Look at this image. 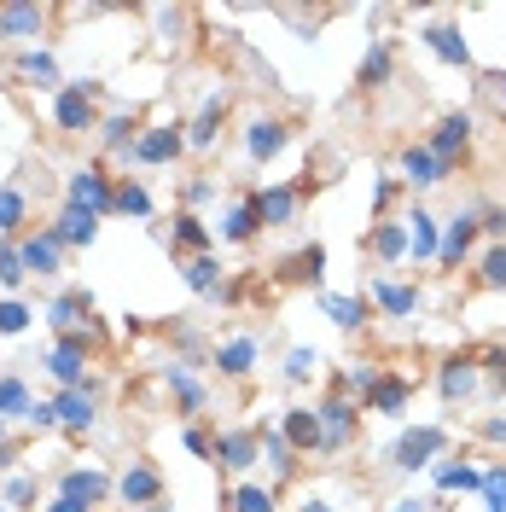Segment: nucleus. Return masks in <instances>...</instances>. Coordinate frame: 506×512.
Returning a JSON list of instances; mask_svg holds the SVG:
<instances>
[{"mask_svg": "<svg viewBox=\"0 0 506 512\" xmlns=\"http://www.w3.org/2000/svg\"><path fill=\"white\" fill-rule=\"evenodd\" d=\"M64 204H70V210H88V216H111V210H117V181H111L99 163H82V169H70V181H64Z\"/></svg>", "mask_w": 506, "mask_h": 512, "instance_id": "nucleus-1", "label": "nucleus"}, {"mask_svg": "<svg viewBox=\"0 0 506 512\" xmlns=\"http://www.w3.org/2000/svg\"><path fill=\"white\" fill-rule=\"evenodd\" d=\"M448 454V431L443 425H413L402 431L396 443H390V466H402V472H425V466H437Z\"/></svg>", "mask_w": 506, "mask_h": 512, "instance_id": "nucleus-2", "label": "nucleus"}, {"mask_svg": "<svg viewBox=\"0 0 506 512\" xmlns=\"http://www.w3.org/2000/svg\"><path fill=\"white\" fill-rule=\"evenodd\" d=\"M355 425H361V402H349L344 390H332L320 402V454H344L355 443Z\"/></svg>", "mask_w": 506, "mask_h": 512, "instance_id": "nucleus-3", "label": "nucleus"}, {"mask_svg": "<svg viewBox=\"0 0 506 512\" xmlns=\"http://www.w3.org/2000/svg\"><path fill=\"white\" fill-rule=\"evenodd\" d=\"M94 94H99V82H70V88H53V123H59L64 134H88V128L99 123Z\"/></svg>", "mask_w": 506, "mask_h": 512, "instance_id": "nucleus-4", "label": "nucleus"}, {"mask_svg": "<svg viewBox=\"0 0 506 512\" xmlns=\"http://www.w3.org/2000/svg\"><path fill=\"white\" fill-rule=\"evenodd\" d=\"M477 390H483V361H477L472 350L448 355L443 367H437V396H443L448 408H454V402H472Z\"/></svg>", "mask_w": 506, "mask_h": 512, "instance_id": "nucleus-5", "label": "nucleus"}, {"mask_svg": "<svg viewBox=\"0 0 506 512\" xmlns=\"http://www.w3.org/2000/svg\"><path fill=\"white\" fill-rule=\"evenodd\" d=\"M472 128H477L472 111H448V117H437V128L425 134V146H431V152L448 163V169H454V163L472 152Z\"/></svg>", "mask_w": 506, "mask_h": 512, "instance_id": "nucleus-6", "label": "nucleus"}, {"mask_svg": "<svg viewBox=\"0 0 506 512\" xmlns=\"http://www.w3.org/2000/svg\"><path fill=\"white\" fill-rule=\"evenodd\" d=\"M47 373L59 379V390H82V384H88V332L59 338L53 355H47Z\"/></svg>", "mask_w": 506, "mask_h": 512, "instance_id": "nucleus-7", "label": "nucleus"}, {"mask_svg": "<svg viewBox=\"0 0 506 512\" xmlns=\"http://www.w3.org/2000/svg\"><path fill=\"white\" fill-rule=\"evenodd\" d=\"M448 175H454V169H448V163L437 158V152H431L425 140L402 146V187H408V192H431V187H443Z\"/></svg>", "mask_w": 506, "mask_h": 512, "instance_id": "nucleus-8", "label": "nucleus"}, {"mask_svg": "<svg viewBox=\"0 0 506 512\" xmlns=\"http://www.w3.org/2000/svg\"><path fill=\"white\" fill-rule=\"evenodd\" d=\"M117 501L123 507H158L163 501V472L152 460H128L123 478H117Z\"/></svg>", "mask_w": 506, "mask_h": 512, "instance_id": "nucleus-9", "label": "nucleus"}, {"mask_svg": "<svg viewBox=\"0 0 506 512\" xmlns=\"http://www.w3.org/2000/svg\"><path fill=\"white\" fill-rule=\"evenodd\" d=\"M181 152H187V128L158 123V128H146V134L134 140V152H128V158H134V163H152V169H163V163H175Z\"/></svg>", "mask_w": 506, "mask_h": 512, "instance_id": "nucleus-10", "label": "nucleus"}, {"mask_svg": "<svg viewBox=\"0 0 506 512\" xmlns=\"http://www.w3.org/2000/svg\"><path fill=\"white\" fill-rule=\"evenodd\" d=\"M477 233H483L477 210H454V216H448V227H443V251H437V262H443V268H460V262L472 256Z\"/></svg>", "mask_w": 506, "mask_h": 512, "instance_id": "nucleus-11", "label": "nucleus"}, {"mask_svg": "<svg viewBox=\"0 0 506 512\" xmlns=\"http://www.w3.org/2000/svg\"><path fill=\"white\" fill-rule=\"evenodd\" d=\"M18 251H24V268L41 274V280L64 274V239L53 233V227H41V233H30V239H18Z\"/></svg>", "mask_w": 506, "mask_h": 512, "instance_id": "nucleus-12", "label": "nucleus"}, {"mask_svg": "<svg viewBox=\"0 0 506 512\" xmlns=\"http://www.w3.org/2000/svg\"><path fill=\"white\" fill-rule=\"evenodd\" d=\"M408 222V256L413 262H437V251H443V227H437V216L413 198V210L402 216Z\"/></svg>", "mask_w": 506, "mask_h": 512, "instance_id": "nucleus-13", "label": "nucleus"}, {"mask_svg": "<svg viewBox=\"0 0 506 512\" xmlns=\"http://www.w3.org/2000/svg\"><path fill=\"white\" fill-rule=\"evenodd\" d=\"M256 460H262V431H222L216 437V466H227V472H251Z\"/></svg>", "mask_w": 506, "mask_h": 512, "instance_id": "nucleus-14", "label": "nucleus"}, {"mask_svg": "<svg viewBox=\"0 0 506 512\" xmlns=\"http://www.w3.org/2000/svg\"><path fill=\"white\" fill-rule=\"evenodd\" d=\"M59 495L82 501V507H99L105 495H117V478H105L99 466H70V472L59 478Z\"/></svg>", "mask_w": 506, "mask_h": 512, "instance_id": "nucleus-15", "label": "nucleus"}, {"mask_svg": "<svg viewBox=\"0 0 506 512\" xmlns=\"http://www.w3.org/2000/svg\"><path fill=\"white\" fill-rule=\"evenodd\" d=\"M262 460H268V472H274V495H280L285 483L297 478V466H303V454L280 437V425H262Z\"/></svg>", "mask_w": 506, "mask_h": 512, "instance_id": "nucleus-16", "label": "nucleus"}, {"mask_svg": "<svg viewBox=\"0 0 506 512\" xmlns=\"http://www.w3.org/2000/svg\"><path fill=\"white\" fill-rule=\"evenodd\" d=\"M297 204H303V192L291 187V181L256 187V216H262V227H285L291 216H297Z\"/></svg>", "mask_w": 506, "mask_h": 512, "instance_id": "nucleus-17", "label": "nucleus"}, {"mask_svg": "<svg viewBox=\"0 0 506 512\" xmlns=\"http://www.w3.org/2000/svg\"><path fill=\"white\" fill-rule=\"evenodd\" d=\"M285 140H291V128L280 123V117H256L251 128H245V158L251 163H268L285 152Z\"/></svg>", "mask_w": 506, "mask_h": 512, "instance_id": "nucleus-18", "label": "nucleus"}, {"mask_svg": "<svg viewBox=\"0 0 506 512\" xmlns=\"http://www.w3.org/2000/svg\"><path fill=\"white\" fill-rule=\"evenodd\" d=\"M222 117H227V94H210L204 105H198V117H192V128H187L192 152H210V146L222 140Z\"/></svg>", "mask_w": 506, "mask_h": 512, "instance_id": "nucleus-19", "label": "nucleus"}, {"mask_svg": "<svg viewBox=\"0 0 506 512\" xmlns=\"http://www.w3.org/2000/svg\"><path fill=\"white\" fill-rule=\"evenodd\" d=\"M280 437L297 448V454H320V408H285Z\"/></svg>", "mask_w": 506, "mask_h": 512, "instance_id": "nucleus-20", "label": "nucleus"}, {"mask_svg": "<svg viewBox=\"0 0 506 512\" xmlns=\"http://www.w3.org/2000/svg\"><path fill=\"white\" fill-rule=\"evenodd\" d=\"M53 408H59V425H70V431H88V425L99 419L94 379L82 384V390H59V396H53Z\"/></svg>", "mask_w": 506, "mask_h": 512, "instance_id": "nucleus-21", "label": "nucleus"}, {"mask_svg": "<svg viewBox=\"0 0 506 512\" xmlns=\"http://www.w3.org/2000/svg\"><path fill=\"white\" fill-rule=\"evenodd\" d=\"M256 233H262V216H256V192H245V198H233L222 216V239L227 245H251Z\"/></svg>", "mask_w": 506, "mask_h": 512, "instance_id": "nucleus-22", "label": "nucleus"}, {"mask_svg": "<svg viewBox=\"0 0 506 512\" xmlns=\"http://www.w3.org/2000/svg\"><path fill=\"white\" fill-rule=\"evenodd\" d=\"M367 251L379 256L384 268H390V262H402V256H408V222H396V216L373 222V227H367Z\"/></svg>", "mask_w": 506, "mask_h": 512, "instance_id": "nucleus-23", "label": "nucleus"}, {"mask_svg": "<svg viewBox=\"0 0 506 512\" xmlns=\"http://www.w3.org/2000/svg\"><path fill=\"white\" fill-rule=\"evenodd\" d=\"M88 291H59L53 303H47V326L59 332V338H70V332H82V320H88Z\"/></svg>", "mask_w": 506, "mask_h": 512, "instance_id": "nucleus-24", "label": "nucleus"}, {"mask_svg": "<svg viewBox=\"0 0 506 512\" xmlns=\"http://www.w3.org/2000/svg\"><path fill=\"white\" fill-rule=\"evenodd\" d=\"M425 47H431L443 64L472 70V47H466V30H460V24H431V30H425Z\"/></svg>", "mask_w": 506, "mask_h": 512, "instance_id": "nucleus-25", "label": "nucleus"}, {"mask_svg": "<svg viewBox=\"0 0 506 512\" xmlns=\"http://www.w3.org/2000/svg\"><path fill=\"white\" fill-rule=\"evenodd\" d=\"M373 303H379L390 320H408L413 309H419V286H408V280H373Z\"/></svg>", "mask_w": 506, "mask_h": 512, "instance_id": "nucleus-26", "label": "nucleus"}, {"mask_svg": "<svg viewBox=\"0 0 506 512\" xmlns=\"http://www.w3.org/2000/svg\"><path fill=\"white\" fill-rule=\"evenodd\" d=\"M320 274H326V251H320V245H303V251H291L280 262L285 286H320Z\"/></svg>", "mask_w": 506, "mask_h": 512, "instance_id": "nucleus-27", "label": "nucleus"}, {"mask_svg": "<svg viewBox=\"0 0 506 512\" xmlns=\"http://www.w3.org/2000/svg\"><path fill=\"white\" fill-rule=\"evenodd\" d=\"M408 402H413V384L402 379V373H384V379H379V390L367 396V414L396 419V414H408Z\"/></svg>", "mask_w": 506, "mask_h": 512, "instance_id": "nucleus-28", "label": "nucleus"}, {"mask_svg": "<svg viewBox=\"0 0 506 512\" xmlns=\"http://www.w3.org/2000/svg\"><path fill=\"white\" fill-rule=\"evenodd\" d=\"M216 373L222 379H251V367H256V338H227V344H216Z\"/></svg>", "mask_w": 506, "mask_h": 512, "instance_id": "nucleus-29", "label": "nucleus"}, {"mask_svg": "<svg viewBox=\"0 0 506 512\" xmlns=\"http://www.w3.org/2000/svg\"><path fill=\"white\" fill-rule=\"evenodd\" d=\"M41 24H47V12H41V6H24V0L0 6V35H6V41H35Z\"/></svg>", "mask_w": 506, "mask_h": 512, "instance_id": "nucleus-30", "label": "nucleus"}, {"mask_svg": "<svg viewBox=\"0 0 506 512\" xmlns=\"http://www.w3.org/2000/svg\"><path fill=\"white\" fill-rule=\"evenodd\" d=\"M396 76V47L390 41H367V53H361V70H355V82L361 88H384Z\"/></svg>", "mask_w": 506, "mask_h": 512, "instance_id": "nucleus-31", "label": "nucleus"}, {"mask_svg": "<svg viewBox=\"0 0 506 512\" xmlns=\"http://www.w3.org/2000/svg\"><path fill=\"white\" fill-rule=\"evenodd\" d=\"M320 315L338 320L344 332H361V326H367V297H349V291H320Z\"/></svg>", "mask_w": 506, "mask_h": 512, "instance_id": "nucleus-32", "label": "nucleus"}, {"mask_svg": "<svg viewBox=\"0 0 506 512\" xmlns=\"http://www.w3.org/2000/svg\"><path fill=\"white\" fill-rule=\"evenodd\" d=\"M431 478H437V489H443V495H454V489H460V495H483V472H477L472 460H437V466H431Z\"/></svg>", "mask_w": 506, "mask_h": 512, "instance_id": "nucleus-33", "label": "nucleus"}, {"mask_svg": "<svg viewBox=\"0 0 506 512\" xmlns=\"http://www.w3.org/2000/svg\"><path fill=\"white\" fill-rule=\"evenodd\" d=\"M175 256H181V262H187V256H210V227H204L198 210H181V216H175Z\"/></svg>", "mask_w": 506, "mask_h": 512, "instance_id": "nucleus-34", "label": "nucleus"}, {"mask_svg": "<svg viewBox=\"0 0 506 512\" xmlns=\"http://www.w3.org/2000/svg\"><path fill=\"white\" fill-rule=\"evenodd\" d=\"M181 274H187V291H198V297H222V262H216V256H187Z\"/></svg>", "mask_w": 506, "mask_h": 512, "instance_id": "nucleus-35", "label": "nucleus"}, {"mask_svg": "<svg viewBox=\"0 0 506 512\" xmlns=\"http://www.w3.org/2000/svg\"><path fill=\"white\" fill-rule=\"evenodd\" d=\"M379 379H384V367H379V361H349V373L338 379V390H344L349 402H361V408H367V396L379 390Z\"/></svg>", "mask_w": 506, "mask_h": 512, "instance_id": "nucleus-36", "label": "nucleus"}, {"mask_svg": "<svg viewBox=\"0 0 506 512\" xmlns=\"http://www.w3.org/2000/svg\"><path fill=\"white\" fill-rule=\"evenodd\" d=\"M53 233H59L64 245H94V239H99V216H88V210H70V204H64L59 222H53Z\"/></svg>", "mask_w": 506, "mask_h": 512, "instance_id": "nucleus-37", "label": "nucleus"}, {"mask_svg": "<svg viewBox=\"0 0 506 512\" xmlns=\"http://www.w3.org/2000/svg\"><path fill=\"white\" fill-rule=\"evenodd\" d=\"M163 384L175 390L181 414H198V408H204V384L192 379V367H187V361H181V367H163Z\"/></svg>", "mask_w": 506, "mask_h": 512, "instance_id": "nucleus-38", "label": "nucleus"}, {"mask_svg": "<svg viewBox=\"0 0 506 512\" xmlns=\"http://www.w3.org/2000/svg\"><path fill=\"white\" fill-rule=\"evenodd\" d=\"M30 408H35L30 384L18 379V373H6L0 379V419H30Z\"/></svg>", "mask_w": 506, "mask_h": 512, "instance_id": "nucleus-39", "label": "nucleus"}, {"mask_svg": "<svg viewBox=\"0 0 506 512\" xmlns=\"http://www.w3.org/2000/svg\"><path fill=\"white\" fill-rule=\"evenodd\" d=\"M227 512H274V489L268 483H239L227 495Z\"/></svg>", "mask_w": 506, "mask_h": 512, "instance_id": "nucleus-40", "label": "nucleus"}, {"mask_svg": "<svg viewBox=\"0 0 506 512\" xmlns=\"http://www.w3.org/2000/svg\"><path fill=\"white\" fill-rule=\"evenodd\" d=\"M30 280V268H24V251H18V239H0V286L18 291Z\"/></svg>", "mask_w": 506, "mask_h": 512, "instance_id": "nucleus-41", "label": "nucleus"}, {"mask_svg": "<svg viewBox=\"0 0 506 512\" xmlns=\"http://www.w3.org/2000/svg\"><path fill=\"white\" fill-rule=\"evenodd\" d=\"M477 280L489 291H506V245H489V251L477 256Z\"/></svg>", "mask_w": 506, "mask_h": 512, "instance_id": "nucleus-42", "label": "nucleus"}, {"mask_svg": "<svg viewBox=\"0 0 506 512\" xmlns=\"http://www.w3.org/2000/svg\"><path fill=\"white\" fill-rule=\"evenodd\" d=\"M117 210L146 222V216H152V192L140 187V181H117Z\"/></svg>", "mask_w": 506, "mask_h": 512, "instance_id": "nucleus-43", "label": "nucleus"}, {"mask_svg": "<svg viewBox=\"0 0 506 512\" xmlns=\"http://www.w3.org/2000/svg\"><path fill=\"white\" fill-rule=\"evenodd\" d=\"M18 76H30V82H59V59L41 47V53H18Z\"/></svg>", "mask_w": 506, "mask_h": 512, "instance_id": "nucleus-44", "label": "nucleus"}, {"mask_svg": "<svg viewBox=\"0 0 506 512\" xmlns=\"http://www.w3.org/2000/svg\"><path fill=\"white\" fill-rule=\"evenodd\" d=\"M24 210H30V204H24V192H18V187H0V239H12V233H18Z\"/></svg>", "mask_w": 506, "mask_h": 512, "instance_id": "nucleus-45", "label": "nucleus"}, {"mask_svg": "<svg viewBox=\"0 0 506 512\" xmlns=\"http://www.w3.org/2000/svg\"><path fill=\"white\" fill-rule=\"evenodd\" d=\"M105 134H99V140H105V146H117V152H134V140H140V134H134V117H128V111H117V117H105Z\"/></svg>", "mask_w": 506, "mask_h": 512, "instance_id": "nucleus-46", "label": "nucleus"}, {"mask_svg": "<svg viewBox=\"0 0 506 512\" xmlns=\"http://www.w3.org/2000/svg\"><path fill=\"white\" fill-rule=\"evenodd\" d=\"M477 361H483V384H489V390H506V344L477 350Z\"/></svg>", "mask_w": 506, "mask_h": 512, "instance_id": "nucleus-47", "label": "nucleus"}, {"mask_svg": "<svg viewBox=\"0 0 506 512\" xmlns=\"http://www.w3.org/2000/svg\"><path fill=\"white\" fill-rule=\"evenodd\" d=\"M309 379H315V350L297 344V350L285 355V384H309Z\"/></svg>", "mask_w": 506, "mask_h": 512, "instance_id": "nucleus-48", "label": "nucleus"}, {"mask_svg": "<svg viewBox=\"0 0 506 512\" xmlns=\"http://www.w3.org/2000/svg\"><path fill=\"white\" fill-rule=\"evenodd\" d=\"M30 326V303H18V297H6L0 303V338H18Z\"/></svg>", "mask_w": 506, "mask_h": 512, "instance_id": "nucleus-49", "label": "nucleus"}, {"mask_svg": "<svg viewBox=\"0 0 506 512\" xmlns=\"http://www.w3.org/2000/svg\"><path fill=\"white\" fill-rule=\"evenodd\" d=\"M483 507L506 512V466H489V472H483Z\"/></svg>", "mask_w": 506, "mask_h": 512, "instance_id": "nucleus-50", "label": "nucleus"}, {"mask_svg": "<svg viewBox=\"0 0 506 512\" xmlns=\"http://www.w3.org/2000/svg\"><path fill=\"white\" fill-rule=\"evenodd\" d=\"M402 192H408L402 187V175H379V187H373V210H379V222H384V210H390Z\"/></svg>", "mask_w": 506, "mask_h": 512, "instance_id": "nucleus-51", "label": "nucleus"}, {"mask_svg": "<svg viewBox=\"0 0 506 512\" xmlns=\"http://www.w3.org/2000/svg\"><path fill=\"white\" fill-rule=\"evenodd\" d=\"M181 443H187V454H198V460H216V437H210L204 425H187V431H181Z\"/></svg>", "mask_w": 506, "mask_h": 512, "instance_id": "nucleus-52", "label": "nucleus"}, {"mask_svg": "<svg viewBox=\"0 0 506 512\" xmlns=\"http://www.w3.org/2000/svg\"><path fill=\"white\" fill-rule=\"evenodd\" d=\"M477 222H483V233H489L495 245H506V210L501 204H477Z\"/></svg>", "mask_w": 506, "mask_h": 512, "instance_id": "nucleus-53", "label": "nucleus"}, {"mask_svg": "<svg viewBox=\"0 0 506 512\" xmlns=\"http://www.w3.org/2000/svg\"><path fill=\"white\" fill-rule=\"evenodd\" d=\"M0 495H6V507H30L35 501V478H6Z\"/></svg>", "mask_w": 506, "mask_h": 512, "instance_id": "nucleus-54", "label": "nucleus"}, {"mask_svg": "<svg viewBox=\"0 0 506 512\" xmlns=\"http://www.w3.org/2000/svg\"><path fill=\"white\" fill-rule=\"evenodd\" d=\"M216 198V181L210 175H198V181H187V210H198V204H210Z\"/></svg>", "mask_w": 506, "mask_h": 512, "instance_id": "nucleus-55", "label": "nucleus"}, {"mask_svg": "<svg viewBox=\"0 0 506 512\" xmlns=\"http://www.w3.org/2000/svg\"><path fill=\"white\" fill-rule=\"evenodd\" d=\"M477 437H483V443H495V448H506V419H501V414H489L483 425H477Z\"/></svg>", "mask_w": 506, "mask_h": 512, "instance_id": "nucleus-56", "label": "nucleus"}, {"mask_svg": "<svg viewBox=\"0 0 506 512\" xmlns=\"http://www.w3.org/2000/svg\"><path fill=\"white\" fill-rule=\"evenodd\" d=\"M30 425H35V431H53V425H59V408H53V402H35Z\"/></svg>", "mask_w": 506, "mask_h": 512, "instance_id": "nucleus-57", "label": "nucleus"}, {"mask_svg": "<svg viewBox=\"0 0 506 512\" xmlns=\"http://www.w3.org/2000/svg\"><path fill=\"white\" fill-rule=\"evenodd\" d=\"M41 512H94V507H82V501H70V495H53Z\"/></svg>", "mask_w": 506, "mask_h": 512, "instance_id": "nucleus-58", "label": "nucleus"}, {"mask_svg": "<svg viewBox=\"0 0 506 512\" xmlns=\"http://www.w3.org/2000/svg\"><path fill=\"white\" fill-rule=\"evenodd\" d=\"M12 460H18V448H12V437H6V419H0V472H6Z\"/></svg>", "mask_w": 506, "mask_h": 512, "instance_id": "nucleus-59", "label": "nucleus"}, {"mask_svg": "<svg viewBox=\"0 0 506 512\" xmlns=\"http://www.w3.org/2000/svg\"><path fill=\"white\" fill-rule=\"evenodd\" d=\"M390 512H431V501H419V495H408V501H396Z\"/></svg>", "mask_w": 506, "mask_h": 512, "instance_id": "nucleus-60", "label": "nucleus"}, {"mask_svg": "<svg viewBox=\"0 0 506 512\" xmlns=\"http://www.w3.org/2000/svg\"><path fill=\"white\" fill-rule=\"evenodd\" d=\"M297 512H332V507H326V501H303Z\"/></svg>", "mask_w": 506, "mask_h": 512, "instance_id": "nucleus-61", "label": "nucleus"}, {"mask_svg": "<svg viewBox=\"0 0 506 512\" xmlns=\"http://www.w3.org/2000/svg\"><path fill=\"white\" fill-rule=\"evenodd\" d=\"M146 512H169V507H163V501H158V507H146Z\"/></svg>", "mask_w": 506, "mask_h": 512, "instance_id": "nucleus-62", "label": "nucleus"}, {"mask_svg": "<svg viewBox=\"0 0 506 512\" xmlns=\"http://www.w3.org/2000/svg\"><path fill=\"white\" fill-rule=\"evenodd\" d=\"M0 512H12V507H0Z\"/></svg>", "mask_w": 506, "mask_h": 512, "instance_id": "nucleus-63", "label": "nucleus"}]
</instances>
